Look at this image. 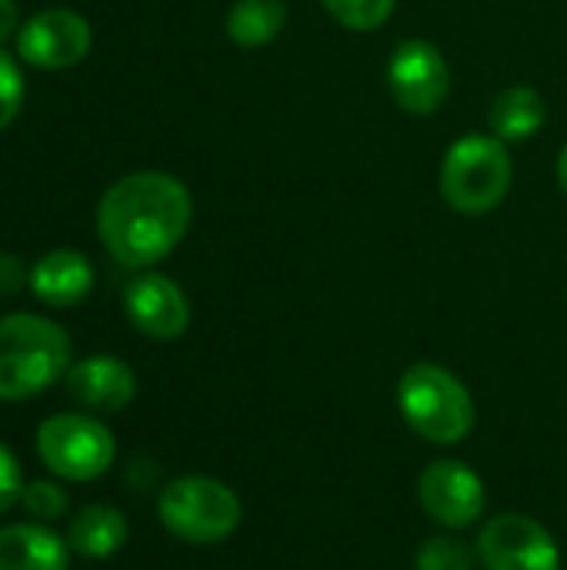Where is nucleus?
I'll return each instance as SVG.
<instances>
[{"instance_id": "f257e3e1", "label": "nucleus", "mask_w": 567, "mask_h": 570, "mask_svg": "<svg viewBox=\"0 0 567 570\" xmlns=\"http://www.w3.org/2000/svg\"><path fill=\"white\" fill-rule=\"evenodd\" d=\"M190 190L164 170L114 180L97 204V234L107 254L130 271L164 261L190 230Z\"/></svg>"}, {"instance_id": "f03ea898", "label": "nucleus", "mask_w": 567, "mask_h": 570, "mask_svg": "<svg viewBox=\"0 0 567 570\" xmlns=\"http://www.w3.org/2000/svg\"><path fill=\"white\" fill-rule=\"evenodd\" d=\"M70 371V337L40 314L0 317V401H30Z\"/></svg>"}, {"instance_id": "7ed1b4c3", "label": "nucleus", "mask_w": 567, "mask_h": 570, "mask_svg": "<svg viewBox=\"0 0 567 570\" xmlns=\"http://www.w3.org/2000/svg\"><path fill=\"white\" fill-rule=\"evenodd\" d=\"M398 407L414 434L431 444H461L478 421L475 397L458 374L441 364H411L398 381Z\"/></svg>"}, {"instance_id": "20e7f679", "label": "nucleus", "mask_w": 567, "mask_h": 570, "mask_svg": "<svg viewBox=\"0 0 567 570\" xmlns=\"http://www.w3.org/2000/svg\"><path fill=\"white\" fill-rule=\"evenodd\" d=\"M438 184L448 207L465 217L498 210L515 184L508 144L495 134H465L448 147Z\"/></svg>"}, {"instance_id": "39448f33", "label": "nucleus", "mask_w": 567, "mask_h": 570, "mask_svg": "<svg viewBox=\"0 0 567 570\" xmlns=\"http://www.w3.org/2000/svg\"><path fill=\"white\" fill-rule=\"evenodd\" d=\"M157 518L177 541L217 544L237 531L244 504L224 481L187 474L164 484L157 494Z\"/></svg>"}, {"instance_id": "423d86ee", "label": "nucleus", "mask_w": 567, "mask_h": 570, "mask_svg": "<svg viewBox=\"0 0 567 570\" xmlns=\"http://www.w3.org/2000/svg\"><path fill=\"white\" fill-rule=\"evenodd\" d=\"M37 458L50 474L87 484L110 471L117 441L110 428L90 414H53L37 428Z\"/></svg>"}, {"instance_id": "0eeeda50", "label": "nucleus", "mask_w": 567, "mask_h": 570, "mask_svg": "<svg viewBox=\"0 0 567 570\" xmlns=\"http://www.w3.org/2000/svg\"><path fill=\"white\" fill-rule=\"evenodd\" d=\"M388 90L404 114L431 117L451 94V67L431 40H404L388 60Z\"/></svg>"}, {"instance_id": "6e6552de", "label": "nucleus", "mask_w": 567, "mask_h": 570, "mask_svg": "<svg viewBox=\"0 0 567 570\" xmlns=\"http://www.w3.org/2000/svg\"><path fill=\"white\" fill-rule=\"evenodd\" d=\"M478 561L488 570H561V551L541 521L498 514L478 534Z\"/></svg>"}, {"instance_id": "1a4fd4ad", "label": "nucleus", "mask_w": 567, "mask_h": 570, "mask_svg": "<svg viewBox=\"0 0 567 570\" xmlns=\"http://www.w3.org/2000/svg\"><path fill=\"white\" fill-rule=\"evenodd\" d=\"M418 501L431 521L441 528L461 531L471 528L485 514V481L465 461H434L424 468L418 481Z\"/></svg>"}, {"instance_id": "9d476101", "label": "nucleus", "mask_w": 567, "mask_h": 570, "mask_svg": "<svg viewBox=\"0 0 567 570\" xmlns=\"http://www.w3.org/2000/svg\"><path fill=\"white\" fill-rule=\"evenodd\" d=\"M90 40H94L90 23L80 13L67 7H53L33 13L17 30V53L20 60L40 70H67L87 57Z\"/></svg>"}, {"instance_id": "9b49d317", "label": "nucleus", "mask_w": 567, "mask_h": 570, "mask_svg": "<svg viewBox=\"0 0 567 570\" xmlns=\"http://www.w3.org/2000/svg\"><path fill=\"white\" fill-rule=\"evenodd\" d=\"M127 321L150 341H177L190 327L187 294L164 274H137L124 291Z\"/></svg>"}, {"instance_id": "f8f14e48", "label": "nucleus", "mask_w": 567, "mask_h": 570, "mask_svg": "<svg viewBox=\"0 0 567 570\" xmlns=\"http://www.w3.org/2000/svg\"><path fill=\"white\" fill-rule=\"evenodd\" d=\"M63 381H67V394L80 407L97 414H117L137 397V377L130 364H124L114 354H94L70 364Z\"/></svg>"}, {"instance_id": "ddd939ff", "label": "nucleus", "mask_w": 567, "mask_h": 570, "mask_svg": "<svg viewBox=\"0 0 567 570\" xmlns=\"http://www.w3.org/2000/svg\"><path fill=\"white\" fill-rule=\"evenodd\" d=\"M94 287V267L80 250H50L30 267V291L47 307H74Z\"/></svg>"}, {"instance_id": "4468645a", "label": "nucleus", "mask_w": 567, "mask_h": 570, "mask_svg": "<svg viewBox=\"0 0 567 570\" xmlns=\"http://www.w3.org/2000/svg\"><path fill=\"white\" fill-rule=\"evenodd\" d=\"M70 544L47 524L0 528V570H67Z\"/></svg>"}, {"instance_id": "2eb2a0df", "label": "nucleus", "mask_w": 567, "mask_h": 570, "mask_svg": "<svg viewBox=\"0 0 567 570\" xmlns=\"http://www.w3.org/2000/svg\"><path fill=\"white\" fill-rule=\"evenodd\" d=\"M127 518L110 504H87L67 524V544L74 554L104 561L127 544Z\"/></svg>"}, {"instance_id": "dca6fc26", "label": "nucleus", "mask_w": 567, "mask_h": 570, "mask_svg": "<svg viewBox=\"0 0 567 570\" xmlns=\"http://www.w3.org/2000/svg\"><path fill=\"white\" fill-rule=\"evenodd\" d=\"M548 120V107H545V97L528 87V83H515V87H505L495 100H491V110H488V124H491V134L501 137L505 144H521V140H531Z\"/></svg>"}, {"instance_id": "f3484780", "label": "nucleus", "mask_w": 567, "mask_h": 570, "mask_svg": "<svg viewBox=\"0 0 567 570\" xmlns=\"http://www.w3.org/2000/svg\"><path fill=\"white\" fill-rule=\"evenodd\" d=\"M287 27V3L284 0H234L227 10V37L244 47L257 50L274 43Z\"/></svg>"}, {"instance_id": "a211bd4d", "label": "nucleus", "mask_w": 567, "mask_h": 570, "mask_svg": "<svg viewBox=\"0 0 567 570\" xmlns=\"http://www.w3.org/2000/svg\"><path fill=\"white\" fill-rule=\"evenodd\" d=\"M475 564H478V548H471L465 538L454 534L428 538L414 558V570H475Z\"/></svg>"}, {"instance_id": "6ab92c4d", "label": "nucleus", "mask_w": 567, "mask_h": 570, "mask_svg": "<svg viewBox=\"0 0 567 570\" xmlns=\"http://www.w3.org/2000/svg\"><path fill=\"white\" fill-rule=\"evenodd\" d=\"M321 3L344 30H354V33L384 27L398 7V0H321Z\"/></svg>"}, {"instance_id": "aec40b11", "label": "nucleus", "mask_w": 567, "mask_h": 570, "mask_svg": "<svg viewBox=\"0 0 567 570\" xmlns=\"http://www.w3.org/2000/svg\"><path fill=\"white\" fill-rule=\"evenodd\" d=\"M20 508H23L33 521L50 524V521H60V518L67 514L70 501H67L63 488L53 484V481H27V484H23V494H20Z\"/></svg>"}, {"instance_id": "412c9836", "label": "nucleus", "mask_w": 567, "mask_h": 570, "mask_svg": "<svg viewBox=\"0 0 567 570\" xmlns=\"http://www.w3.org/2000/svg\"><path fill=\"white\" fill-rule=\"evenodd\" d=\"M20 100H23V73L17 60L0 47V130L17 117Z\"/></svg>"}, {"instance_id": "4be33fe9", "label": "nucleus", "mask_w": 567, "mask_h": 570, "mask_svg": "<svg viewBox=\"0 0 567 570\" xmlns=\"http://www.w3.org/2000/svg\"><path fill=\"white\" fill-rule=\"evenodd\" d=\"M23 494V474H20V461L13 458V451L7 444H0V518L20 504Z\"/></svg>"}, {"instance_id": "5701e85b", "label": "nucleus", "mask_w": 567, "mask_h": 570, "mask_svg": "<svg viewBox=\"0 0 567 570\" xmlns=\"http://www.w3.org/2000/svg\"><path fill=\"white\" fill-rule=\"evenodd\" d=\"M23 284H30V271L17 254H3L0 250V297L17 294Z\"/></svg>"}, {"instance_id": "b1692460", "label": "nucleus", "mask_w": 567, "mask_h": 570, "mask_svg": "<svg viewBox=\"0 0 567 570\" xmlns=\"http://www.w3.org/2000/svg\"><path fill=\"white\" fill-rule=\"evenodd\" d=\"M20 30V13H17V3L13 0H0V47L17 37Z\"/></svg>"}, {"instance_id": "393cba45", "label": "nucleus", "mask_w": 567, "mask_h": 570, "mask_svg": "<svg viewBox=\"0 0 567 570\" xmlns=\"http://www.w3.org/2000/svg\"><path fill=\"white\" fill-rule=\"evenodd\" d=\"M555 174H558V187H561V194L567 197V144L561 147V154H558V167H555Z\"/></svg>"}]
</instances>
